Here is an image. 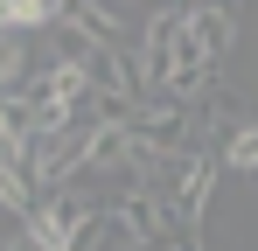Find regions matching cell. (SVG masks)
I'll return each instance as SVG.
<instances>
[{
    "instance_id": "cell-3",
    "label": "cell",
    "mask_w": 258,
    "mask_h": 251,
    "mask_svg": "<svg viewBox=\"0 0 258 251\" xmlns=\"http://www.w3.org/2000/svg\"><path fill=\"white\" fill-rule=\"evenodd\" d=\"M21 223H28V237H35L42 251H98L105 203H98V196H84V189L70 181V189H49V196H35V209H28Z\"/></svg>"
},
{
    "instance_id": "cell-11",
    "label": "cell",
    "mask_w": 258,
    "mask_h": 251,
    "mask_svg": "<svg viewBox=\"0 0 258 251\" xmlns=\"http://www.w3.org/2000/svg\"><path fill=\"white\" fill-rule=\"evenodd\" d=\"M0 251H42V244H35V237H28V223H21V230H7V237H0Z\"/></svg>"
},
{
    "instance_id": "cell-5",
    "label": "cell",
    "mask_w": 258,
    "mask_h": 251,
    "mask_svg": "<svg viewBox=\"0 0 258 251\" xmlns=\"http://www.w3.org/2000/svg\"><path fill=\"white\" fill-rule=\"evenodd\" d=\"M181 7H188V28H196V42H203V56L223 63L230 42H237V0H181Z\"/></svg>"
},
{
    "instance_id": "cell-7",
    "label": "cell",
    "mask_w": 258,
    "mask_h": 251,
    "mask_svg": "<svg viewBox=\"0 0 258 251\" xmlns=\"http://www.w3.org/2000/svg\"><path fill=\"white\" fill-rule=\"evenodd\" d=\"M223 167H237V174H258V119H237V133L223 140Z\"/></svg>"
},
{
    "instance_id": "cell-2",
    "label": "cell",
    "mask_w": 258,
    "mask_h": 251,
    "mask_svg": "<svg viewBox=\"0 0 258 251\" xmlns=\"http://www.w3.org/2000/svg\"><path fill=\"white\" fill-rule=\"evenodd\" d=\"M216 174H223V154H216V147H196V154H161V167L147 174V189L168 203V216H174V230H181V237H196V230H203V209H210Z\"/></svg>"
},
{
    "instance_id": "cell-6",
    "label": "cell",
    "mask_w": 258,
    "mask_h": 251,
    "mask_svg": "<svg viewBox=\"0 0 258 251\" xmlns=\"http://www.w3.org/2000/svg\"><path fill=\"white\" fill-rule=\"evenodd\" d=\"M56 28V0H0V35H42Z\"/></svg>"
},
{
    "instance_id": "cell-4",
    "label": "cell",
    "mask_w": 258,
    "mask_h": 251,
    "mask_svg": "<svg viewBox=\"0 0 258 251\" xmlns=\"http://www.w3.org/2000/svg\"><path fill=\"white\" fill-rule=\"evenodd\" d=\"M174 237V216L154 189H119V203H105L98 251H161Z\"/></svg>"
},
{
    "instance_id": "cell-9",
    "label": "cell",
    "mask_w": 258,
    "mask_h": 251,
    "mask_svg": "<svg viewBox=\"0 0 258 251\" xmlns=\"http://www.w3.org/2000/svg\"><path fill=\"white\" fill-rule=\"evenodd\" d=\"M28 140H35V133H28V126H21V112H14V105H7V98H0V161H28Z\"/></svg>"
},
{
    "instance_id": "cell-10",
    "label": "cell",
    "mask_w": 258,
    "mask_h": 251,
    "mask_svg": "<svg viewBox=\"0 0 258 251\" xmlns=\"http://www.w3.org/2000/svg\"><path fill=\"white\" fill-rule=\"evenodd\" d=\"M0 203L7 209H35V181H28L14 161H0Z\"/></svg>"
},
{
    "instance_id": "cell-1",
    "label": "cell",
    "mask_w": 258,
    "mask_h": 251,
    "mask_svg": "<svg viewBox=\"0 0 258 251\" xmlns=\"http://www.w3.org/2000/svg\"><path fill=\"white\" fill-rule=\"evenodd\" d=\"M133 56H140L147 98H210L216 91V63L203 56V42L188 28V7H154Z\"/></svg>"
},
{
    "instance_id": "cell-8",
    "label": "cell",
    "mask_w": 258,
    "mask_h": 251,
    "mask_svg": "<svg viewBox=\"0 0 258 251\" xmlns=\"http://www.w3.org/2000/svg\"><path fill=\"white\" fill-rule=\"evenodd\" d=\"M28 84V42L21 35H0V98H14Z\"/></svg>"
}]
</instances>
